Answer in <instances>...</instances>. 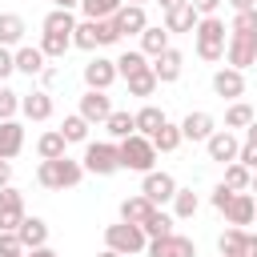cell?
Wrapping results in <instances>:
<instances>
[{
	"instance_id": "6da1fadb",
	"label": "cell",
	"mask_w": 257,
	"mask_h": 257,
	"mask_svg": "<svg viewBox=\"0 0 257 257\" xmlns=\"http://www.w3.org/2000/svg\"><path fill=\"white\" fill-rule=\"evenodd\" d=\"M193 40H197V56L205 64H217L225 60V44H229V28L221 16H201L197 28H193Z\"/></svg>"
},
{
	"instance_id": "7a4b0ae2",
	"label": "cell",
	"mask_w": 257,
	"mask_h": 257,
	"mask_svg": "<svg viewBox=\"0 0 257 257\" xmlns=\"http://www.w3.org/2000/svg\"><path fill=\"white\" fill-rule=\"evenodd\" d=\"M36 181L44 185V189H76L80 181H84V165L80 161H72V157H60V161H40V169H36Z\"/></svg>"
},
{
	"instance_id": "3957f363",
	"label": "cell",
	"mask_w": 257,
	"mask_h": 257,
	"mask_svg": "<svg viewBox=\"0 0 257 257\" xmlns=\"http://www.w3.org/2000/svg\"><path fill=\"white\" fill-rule=\"evenodd\" d=\"M116 153H120V169H133V173H153V165H157V149L141 133L116 141Z\"/></svg>"
},
{
	"instance_id": "277c9868",
	"label": "cell",
	"mask_w": 257,
	"mask_h": 257,
	"mask_svg": "<svg viewBox=\"0 0 257 257\" xmlns=\"http://www.w3.org/2000/svg\"><path fill=\"white\" fill-rule=\"evenodd\" d=\"M80 165H84V173H92V177H112V173H120L116 141H88Z\"/></svg>"
},
{
	"instance_id": "5b68a950",
	"label": "cell",
	"mask_w": 257,
	"mask_h": 257,
	"mask_svg": "<svg viewBox=\"0 0 257 257\" xmlns=\"http://www.w3.org/2000/svg\"><path fill=\"white\" fill-rule=\"evenodd\" d=\"M149 237L141 233V225H128V221H116L104 229V249L120 253V257H133V253H145Z\"/></svg>"
},
{
	"instance_id": "8992f818",
	"label": "cell",
	"mask_w": 257,
	"mask_h": 257,
	"mask_svg": "<svg viewBox=\"0 0 257 257\" xmlns=\"http://www.w3.org/2000/svg\"><path fill=\"white\" fill-rule=\"evenodd\" d=\"M177 189H181V185H177V177H173V173H165V169H153V173H145V181H141V197H149L157 209H161V205H169Z\"/></svg>"
},
{
	"instance_id": "52a82bcc",
	"label": "cell",
	"mask_w": 257,
	"mask_h": 257,
	"mask_svg": "<svg viewBox=\"0 0 257 257\" xmlns=\"http://www.w3.org/2000/svg\"><path fill=\"white\" fill-rule=\"evenodd\" d=\"M24 221V193L16 185L0 189V233H16Z\"/></svg>"
},
{
	"instance_id": "ba28073f",
	"label": "cell",
	"mask_w": 257,
	"mask_h": 257,
	"mask_svg": "<svg viewBox=\"0 0 257 257\" xmlns=\"http://www.w3.org/2000/svg\"><path fill=\"white\" fill-rule=\"evenodd\" d=\"M205 153H209V161H217V165H233L237 153H241V141H237V133L217 128V133L205 141Z\"/></svg>"
},
{
	"instance_id": "9c48e42d",
	"label": "cell",
	"mask_w": 257,
	"mask_h": 257,
	"mask_svg": "<svg viewBox=\"0 0 257 257\" xmlns=\"http://www.w3.org/2000/svg\"><path fill=\"white\" fill-rule=\"evenodd\" d=\"M225 60H229V68H237V72H245L249 64H257V36H233V32H229Z\"/></svg>"
},
{
	"instance_id": "30bf717a",
	"label": "cell",
	"mask_w": 257,
	"mask_h": 257,
	"mask_svg": "<svg viewBox=\"0 0 257 257\" xmlns=\"http://www.w3.org/2000/svg\"><path fill=\"white\" fill-rule=\"evenodd\" d=\"M153 76H157V84H173V80H181V68H185V56H181V48H165L161 56H153Z\"/></svg>"
},
{
	"instance_id": "8fae6325",
	"label": "cell",
	"mask_w": 257,
	"mask_h": 257,
	"mask_svg": "<svg viewBox=\"0 0 257 257\" xmlns=\"http://www.w3.org/2000/svg\"><path fill=\"white\" fill-rule=\"evenodd\" d=\"M112 80H116V60H108V56H92V60L84 64V84H88V88L108 92Z\"/></svg>"
},
{
	"instance_id": "7c38bea8",
	"label": "cell",
	"mask_w": 257,
	"mask_h": 257,
	"mask_svg": "<svg viewBox=\"0 0 257 257\" xmlns=\"http://www.w3.org/2000/svg\"><path fill=\"white\" fill-rule=\"evenodd\" d=\"M213 92H217L221 100H229V104L241 100V96H245V72H237V68H229V64L217 68V72H213Z\"/></svg>"
},
{
	"instance_id": "4fadbf2b",
	"label": "cell",
	"mask_w": 257,
	"mask_h": 257,
	"mask_svg": "<svg viewBox=\"0 0 257 257\" xmlns=\"http://www.w3.org/2000/svg\"><path fill=\"white\" fill-rule=\"evenodd\" d=\"M145 249H149V257H197V245H193L189 237H181V233L157 237V241H149Z\"/></svg>"
},
{
	"instance_id": "5bb4252c",
	"label": "cell",
	"mask_w": 257,
	"mask_h": 257,
	"mask_svg": "<svg viewBox=\"0 0 257 257\" xmlns=\"http://www.w3.org/2000/svg\"><path fill=\"white\" fill-rule=\"evenodd\" d=\"M88 124H104L108 120V112H112V100H108V92H96V88H84V96H80V108H76Z\"/></svg>"
},
{
	"instance_id": "9a60e30c",
	"label": "cell",
	"mask_w": 257,
	"mask_h": 257,
	"mask_svg": "<svg viewBox=\"0 0 257 257\" xmlns=\"http://www.w3.org/2000/svg\"><path fill=\"white\" fill-rule=\"evenodd\" d=\"M225 221H229L233 229L253 225V221H257V197H253V193H233V201H229V209H225Z\"/></svg>"
},
{
	"instance_id": "2e32d148",
	"label": "cell",
	"mask_w": 257,
	"mask_h": 257,
	"mask_svg": "<svg viewBox=\"0 0 257 257\" xmlns=\"http://www.w3.org/2000/svg\"><path fill=\"white\" fill-rule=\"evenodd\" d=\"M112 24H116V32H120V36H141V32L149 28V16H145V8H141V4H120V8H116V16H112Z\"/></svg>"
},
{
	"instance_id": "e0dca14e",
	"label": "cell",
	"mask_w": 257,
	"mask_h": 257,
	"mask_svg": "<svg viewBox=\"0 0 257 257\" xmlns=\"http://www.w3.org/2000/svg\"><path fill=\"white\" fill-rule=\"evenodd\" d=\"M213 133H217L213 112H201V108H197V112H189V116L181 120V137H185V141H201V145H205Z\"/></svg>"
},
{
	"instance_id": "ac0fdd59",
	"label": "cell",
	"mask_w": 257,
	"mask_h": 257,
	"mask_svg": "<svg viewBox=\"0 0 257 257\" xmlns=\"http://www.w3.org/2000/svg\"><path fill=\"white\" fill-rule=\"evenodd\" d=\"M20 112H24L28 120H52V112H56V104H52V92L36 88V92L20 96Z\"/></svg>"
},
{
	"instance_id": "d6986e66",
	"label": "cell",
	"mask_w": 257,
	"mask_h": 257,
	"mask_svg": "<svg viewBox=\"0 0 257 257\" xmlns=\"http://www.w3.org/2000/svg\"><path fill=\"white\" fill-rule=\"evenodd\" d=\"M16 237H20L24 253H28V249H40V245H48V221H44V217H24L20 229H16Z\"/></svg>"
},
{
	"instance_id": "ffe728a7",
	"label": "cell",
	"mask_w": 257,
	"mask_h": 257,
	"mask_svg": "<svg viewBox=\"0 0 257 257\" xmlns=\"http://www.w3.org/2000/svg\"><path fill=\"white\" fill-rule=\"evenodd\" d=\"M197 20H201V16H197V12H193V4L185 0V4H177V8H169V12H165V24H161V28H165L169 36H173V32H193V28H197Z\"/></svg>"
},
{
	"instance_id": "44dd1931",
	"label": "cell",
	"mask_w": 257,
	"mask_h": 257,
	"mask_svg": "<svg viewBox=\"0 0 257 257\" xmlns=\"http://www.w3.org/2000/svg\"><path fill=\"white\" fill-rule=\"evenodd\" d=\"M153 213H157V205L149 197H141V193H133V197L120 201V221H128V225H145Z\"/></svg>"
},
{
	"instance_id": "7402d4cb",
	"label": "cell",
	"mask_w": 257,
	"mask_h": 257,
	"mask_svg": "<svg viewBox=\"0 0 257 257\" xmlns=\"http://www.w3.org/2000/svg\"><path fill=\"white\" fill-rule=\"evenodd\" d=\"M24 149V124L20 120H0V161H12Z\"/></svg>"
},
{
	"instance_id": "603a6c76",
	"label": "cell",
	"mask_w": 257,
	"mask_h": 257,
	"mask_svg": "<svg viewBox=\"0 0 257 257\" xmlns=\"http://www.w3.org/2000/svg\"><path fill=\"white\" fill-rule=\"evenodd\" d=\"M24 32H28V24H24L20 12H0V44L4 48H20Z\"/></svg>"
},
{
	"instance_id": "cb8c5ba5",
	"label": "cell",
	"mask_w": 257,
	"mask_h": 257,
	"mask_svg": "<svg viewBox=\"0 0 257 257\" xmlns=\"http://www.w3.org/2000/svg\"><path fill=\"white\" fill-rule=\"evenodd\" d=\"M12 60H16V72H24V76H40L44 72V52L36 48V44H20L16 52H12Z\"/></svg>"
},
{
	"instance_id": "d4e9b609",
	"label": "cell",
	"mask_w": 257,
	"mask_h": 257,
	"mask_svg": "<svg viewBox=\"0 0 257 257\" xmlns=\"http://www.w3.org/2000/svg\"><path fill=\"white\" fill-rule=\"evenodd\" d=\"M36 153H40V161H60V157H68V141L60 137V128H48V133H40Z\"/></svg>"
},
{
	"instance_id": "484cf974",
	"label": "cell",
	"mask_w": 257,
	"mask_h": 257,
	"mask_svg": "<svg viewBox=\"0 0 257 257\" xmlns=\"http://www.w3.org/2000/svg\"><path fill=\"white\" fill-rule=\"evenodd\" d=\"M165 120H169V116H165V108H157V104H145V108H137V112H133V124H137V133H141V137H153Z\"/></svg>"
},
{
	"instance_id": "4316f807",
	"label": "cell",
	"mask_w": 257,
	"mask_h": 257,
	"mask_svg": "<svg viewBox=\"0 0 257 257\" xmlns=\"http://www.w3.org/2000/svg\"><path fill=\"white\" fill-rule=\"evenodd\" d=\"M149 141H153V149H157V153H177V149L185 145V137H181V124H173V120H165V124H161V128H157Z\"/></svg>"
},
{
	"instance_id": "83f0119b",
	"label": "cell",
	"mask_w": 257,
	"mask_h": 257,
	"mask_svg": "<svg viewBox=\"0 0 257 257\" xmlns=\"http://www.w3.org/2000/svg\"><path fill=\"white\" fill-rule=\"evenodd\" d=\"M145 68H149V56H145L141 48H124V52L116 56V76H124V80L137 76V72H145Z\"/></svg>"
},
{
	"instance_id": "f1b7e54d",
	"label": "cell",
	"mask_w": 257,
	"mask_h": 257,
	"mask_svg": "<svg viewBox=\"0 0 257 257\" xmlns=\"http://www.w3.org/2000/svg\"><path fill=\"white\" fill-rule=\"evenodd\" d=\"M104 128H108V137H112V141H124V137H133V133H137V124H133V112H128V108H112V112H108V120H104Z\"/></svg>"
},
{
	"instance_id": "f546056e",
	"label": "cell",
	"mask_w": 257,
	"mask_h": 257,
	"mask_svg": "<svg viewBox=\"0 0 257 257\" xmlns=\"http://www.w3.org/2000/svg\"><path fill=\"white\" fill-rule=\"evenodd\" d=\"M197 209H201V197L193 189H177L173 193V221H189V217H197Z\"/></svg>"
},
{
	"instance_id": "4dcf8cb0",
	"label": "cell",
	"mask_w": 257,
	"mask_h": 257,
	"mask_svg": "<svg viewBox=\"0 0 257 257\" xmlns=\"http://www.w3.org/2000/svg\"><path fill=\"white\" fill-rule=\"evenodd\" d=\"M72 48H84V52L100 48V32H96V20H76V28H72Z\"/></svg>"
},
{
	"instance_id": "1f68e13d",
	"label": "cell",
	"mask_w": 257,
	"mask_h": 257,
	"mask_svg": "<svg viewBox=\"0 0 257 257\" xmlns=\"http://www.w3.org/2000/svg\"><path fill=\"white\" fill-rule=\"evenodd\" d=\"M165 48H169V32H165L161 24H149V28L141 32V52H145V56H161Z\"/></svg>"
},
{
	"instance_id": "d6a6232c",
	"label": "cell",
	"mask_w": 257,
	"mask_h": 257,
	"mask_svg": "<svg viewBox=\"0 0 257 257\" xmlns=\"http://www.w3.org/2000/svg\"><path fill=\"white\" fill-rule=\"evenodd\" d=\"M40 52H44V60H64V52L72 48V36H56V32H40V44H36Z\"/></svg>"
},
{
	"instance_id": "836d02e7",
	"label": "cell",
	"mask_w": 257,
	"mask_h": 257,
	"mask_svg": "<svg viewBox=\"0 0 257 257\" xmlns=\"http://www.w3.org/2000/svg\"><path fill=\"white\" fill-rule=\"evenodd\" d=\"M253 120H257V112H253L245 100H233V104L225 108V128H229V133H233V128H249Z\"/></svg>"
},
{
	"instance_id": "e575fe53",
	"label": "cell",
	"mask_w": 257,
	"mask_h": 257,
	"mask_svg": "<svg viewBox=\"0 0 257 257\" xmlns=\"http://www.w3.org/2000/svg\"><path fill=\"white\" fill-rule=\"evenodd\" d=\"M60 137H64L68 145H88V120H84L80 112L64 116V124H60Z\"/></svg>"
},
{
	"instance_id": "d590c367",
	"label": "cell",
	"mask_w": 257,
	"mask_h": 257,
	"mask_svg": "<svg viewBox=\"0 0 257 257\" xmlns=\"http://www.w3.org/2000/svg\"><path fill=\"white\" fill-rule=\"evenodd\" d=\"M217 253H221V257H241V253H245V229H233V225H229V229L217 237Z\"/></svg>"
},
{
	"instance_id": "8d00e7d4",
	"label": "cell",
	"mask_w": 257,
	"mask_h": 257,
	"mask_svg": "<svg viewBox=\"0 0 257 257\" xmlns=\"http://www.w3.org/2000/svg\"><path fill=\"white\" fill-rule=\"evenodd\" d=\"M120 4L124 0H80V12H84V20H112Z\"/></svg>"
},
{
	"instance_id": "74e56055",
	"label": "cell",
	"mask_w": 257,
	"mask_h": 257,
	"mask_svg": "<svg viewBox=\"0 0 257 257\" xmlns=\"http://www.w3.org/2000/svg\"><path fill=\"white\" fill-rule=\"evenodd\" d=\"M72 28H76V16H72V12H64V8H52V12L44 16V32H56V36H72Z\"/></svg>"
},
{
	"instance_id": "f35d334b",
	"label": "cell",
	"mask_w": 257,
	"mask_h": 257,
	"mask_svg": "<svg viewBox=\"0 0 257 257\" xmlns=\"http://www.w3.org/2000/svg\"><path fill=\"white\" fill-rule=\"evenodd\" d=\"M141 233L149 237V241H157V237H169L173 233V213H165V209H157L145 225H141Z\"/></svg>"
},
{
	"instance_id": "ab89813d",
	"label": "cell",
	"mask_w": 257,
	"mask_h": 257,
	"mask_svg": "<svg viewBox=\"0 0 257 257\" xmlns=\"http://www.w3.org/2000/svg\"><path fill=\"white\" fill-rule=\"evenodd\" d=\"M249 177H253V173H249L241 161H233V165H225V181H221V185H229L233 193H249Z\"/></svg>"
},
{
	"instance_id": "60d3db41",
	"label": "cell",
	"mask_w": 257,
	"mask_h": 257,
	"mask_svg": "<svg viewBox=\"0 0 257 257\" xmlns=\"http://www.w3.org/2000/svg\"><path fill=\"white\" fill-rule=\"evenodd\" d=\"M229 32H233V36H257V8L233 12V20H229Z\"/></svg>"
},
{
	"instance_id": "b9f144b4",
	"label": "cell",
	"mask_w": 257,
	"mask_h": 257,
	"mask_svg": "<svg viewBox=\"0 0 257 257\" xmlns=\"http://www.w3.org/2000/svg\"><path fill=\"white\" fill-rule=\"evenodd\" d=\"M124 84H128V96H153V92H157V76H153V68H145V72L128 76Z\"/></svg>"
},
{
	"instance_id": "7bdbcfd3",
	"label": "cell",
	"mask_w": 257,
	"mask_h": 257,
	"mask_svg": "<svg viewBox=\"0 0 257 257\" xmlns=\"http://www.w3.org/2000/svg\"><path fill=\"white\" fill-rule=\"evenodd\" d=\"M16 112H20V92L0 84V120H16Z\"/></svg>"
},
{
	"instance_id": "ee69618b",
	"label": "cell",
	"mask_w": 257,
	"mask_h": 257,
	"mask_svg": "<svg viewBox=\"0 0 257 257\" xmlns=\"http://www.w3.org/2000/svg\"><path fill=\"white\" fill-rule=\"evenodd\" d=\"M237 161H241L249 173H257V145H253V141H241V153H237Z\"/></svg>"
},
{
	"instance_id": "f6af8a7d",
	"label": "cell",
	"mask_w": 257,
	"mask_h": 257,
	"mask_svg": "<svg viewBox=\"0 0 257 257\" xmlns=\"http://www.w3.org/2000/svg\"><path fill=\"white\" fill-rule=\"evenodd\" d=\"M96 32H100V44H116L120 40V32H116L112 20H96Z\"/></svg>"
},
{
	"instance_id": "bcb514c9",
	"label": "cell",
	"mask_w": 257,
	"mask_h": 257,
	"mask_svg": "<svg viewBox=\"0 0 257 257\" xmlns=\"http://www.w3.org/2000/svg\"><path fill=\"white\" fill-rule=\"evenodd\" d=\"M229 201H233V189H229V185H217V189H213V209H217V213H225V209H229Z\"/></svg>"
},
{
	"instance_id": "7dc6e473",
	"label": "cell",
	"mask_w": 257,
	"mask_h": 257,
	"mask_svg": "<svg viewBox=\"0 0 257 257\" xmlns=\"http://www.w3.org/2000/svg\"><path fill=\"white\" fill-rule=\"evenodd\" d=\"M8 253H24V245H20L16 233H0V257H8Z\"/></svg>"
},
{
	"instance_id": "c3c4849f",
	"label": "cell",
	"mask_w": 257,
	"mask_h": 257,
	"mask_svg": "<svg viewBox=\"0 0 257 257\" xmlns=\"http://www.w3.org/2000/svg\"><path fill=\"white\" fill-rule=\"evenodd\" d=\"M56 80H60V68H56V64H44V72H40L44 92H52V88H56Z\"/></svg>"
},
{
	"instance_id": "681fc988",
	"label": "cell",
	"mask_w": 257,
	"mask_h": 257,
	"mask_svg": "<svg viewBox=\"0 0 257 257\" xmlns=\"http://www.w3.org/2000/svg\"><path fill=\"white\" fill-rule=\"evenodd\" d=\"M189 4L197 16H217V8H221V0H189Z\"/></svg>"
},
{
	"instance_id": "f907efd6",
	"label": "cell",
	"mask_w": 257,
	"mask_h": 257,
	"mask_svg": "<svg viewBox=\"0 0 257 257\" xmlns=\"http://www.w3.org/2000/svg\"><path fill=\"white\" fill-rule=\"evenodd\" d=\"M12 72H16V60H12V48H4V44H0V80H4V76H12Z\"/></svg>"
},
{
	"instance_id": "816d5d0a",
	"label": "cell",
	"mask_w": 257,
	"mask_h": 257,
	"mask_svg": "<svg viewBox=\"0 0 257 257\" xmlns=\"http://www.w3.org/2000/svg\"><path fill=\"white\" fill-rule=\"evenodd\" d=\"M12 185V161H0V189Z\"/></svg>"
},
{
	"instance_id": "f5cc1de1",
	"label": "cell",
	"mask_w": 257,
	"mask_h": 257,
	"mask_svg": "<svg viewBox=\"0 0 257 257\" xmlns=\"http://www.w3.org/2000/svg\"><path fill=\"white\" fill-rule=\"evenodd\" d=\"M241 257H257V233H245V253Z\"/></svg>"
},
{
	"instance_id": "db71d44e",
	"label": "cell",
	"mask_w": 257,
	"mask_h": 257,
	"mask_svg": "<svg viewBox=\"0 0 257 257\" xmlns=\"http://www.w3.org/2000/svg\"><path fill=\"white\" fill-rule=\"evenodd\" d=\"M233 12H245V8H257V0H229Z\"/></svg>"
},
{
	"instance_id": "11a10c76",
	"label": "cell",
	"mask_w": 257,
	"mask_h": 257,
	"mask_svg": "<svg viewBox=\"0 0 257 257\" xmlns=\"http://www.w3.org/2000/svg\"><path fill=\"white\" fill-rule=\"evenodd\" d=\"M24 257H56V253H52V249H48V245H40V249H28V253H24Z\"/></svg>"
},
{
	"instance_id": "9f6ffc18",
	"label": "cell",
	"mask_w": 257,
	"mask_h": 257,
	"mask_svg": "<svg viewBox=\"0 0 257 257\" xmlns=\"http://www.w3.org/2000/svg\"><path fill=\"white\" fill-rule=\"evenodd\" d=\"M52 8H64V12H72V8H80V0H52Z\"/></svg>"
},
{
	"instance_id": "6f0895ef",
	"label": "cell",
	"mask_w": 257,
	"mask_h": 257,
	"mask_svg": "<svg viewBox=\"0 0 257 257\" xmlns=\"http://www.w3.org/2000/svg\"><path fill=\"white\" fill-rule=\"evenodd\" d=\"M245 141H253V145H257V120H253V124L245 128Z\"/></svg>"
},
{
	"instance_id": "680465c9",
	"label": "cell",
	"mask_w": 257,
	"mask_h": 257,
	"mask_svg": "<svg viewBox=\"0 0 257 257\" xmlns=\"http://www.w3.org/2000/svg\"><path fill=\"white\" fill-rule=\"evenodd\" d=\"M161 4V12H169V8H177V4H185V0H157Z\"/></svg>"
},
{
	"instance_id": "91938a15",
	"label": "cell",
	"mask_w": 257,
	"mask_h": 257,
	"mask_svg": "<svg viewBox=\"0 0 257 257\" xmlns=\"http://www.w3.org/2000/svg\"><path fill=\"white\" fill-rule=\"evenodd\" d=\"M249 193H257V173H253V177H249Z\"/></svg>"
},
{
	"instance_id": "94428289",
	"label": "cell",
	"mask_w": 257,
	"mask_h": 257,
	"mask_svg": "<svg viewBox=\"0 0 257 257\" xmlns=\"http://www.w3.org/2000/svg\"><path fill=\"white\" fill-rule=\"evenodd\" d=\"M96 257H120V253H112V249H100V253H96Z\"/></svg>"
},
{
	"instance_id": "6125c7cd",
	"label": "cell",
	"mask_w": 257,
	"mask_h": 257,
	"mask_svg": "<svg viewBox=\"0 0 257 257\" xmlns=\"http://www.w3.org/2000/svg\"><path fill=\"white\" fill-rule=\"evenodd\" d=\"M124 4H141V8H145V4H149V0H124Z\"/></svg>"
}]
</instances>
